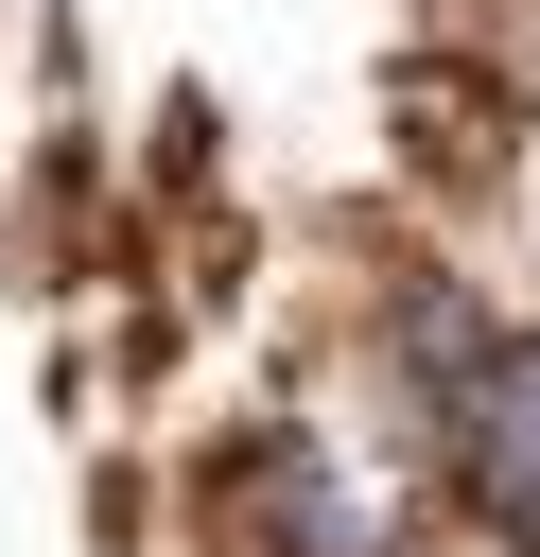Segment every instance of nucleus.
<instances>
[{
    "mask_svg": "<svg viewBox=\"0 0 540 557\" xmlns=\"http://www.w3.org/2000/svg\"><path fill=\"white\" fill-rule=\"evenodd\" d=\"M209 505H226V557H418L401 487L348 435H314V418H244V453L209 470Z\"/></svg>",
    "mask_w": 540,
    "mask_h": 557,
    "instance_id": "1",
    "label": "nucleus"
}]
</instances>
